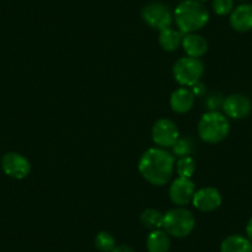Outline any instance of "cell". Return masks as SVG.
Segmentation results:
<instances>
[{
	"mask_svg": "<svg viewBox=\"0 0 252 252\" xmlns=\"http://www.w3.org/2000/svg\"><path fill=\"white\" fill-rule=\"evenodd\" d=\"M230 131V125L227 119L218 111H210L202 116L198 125V132L202 140L217 144L222 141Z\"/></svg>",
	"mask_w": 252,
	"mask_h": 252,
	"instance_id": "cell-3",
	"label": "cell"
},
{
	"mask_svg": "<svg viewBox=\"0 0 252 252\" xmlns=\"http://www.w3.org/2000/svg\"><path fill=\"white\" fill-rule=\"evenodd\" d=\"M222 103H224V100L220 98V95H212L207 101L208 108L212 111H215L219 106H222Z\"/></svg>",
	"mask_w": 252,
	"mask_h": 252,
	"instance_id": "cell-23",
	"label": "cell"
},
{
	"mask_svg": "<svg viewBox=\"0 0 252 252\" xmlns=\"http://www.w3.org/2000/svg\"><path fill=\"white\" fill-rule=\"evenodd\" d=\"M184 35L181 31L173 30L168 28L166 30H162L159 33V45L164 51H176L182 45Z\"/></svg>",
	"mask_w": 252,
	"mask_h": 252,
	"instance_id": "cell-17",
	"label": "cell"
},
{
	"mask_svg": "<svg viewBox=\"0 0 252 252\" xmlns=\"http://www.w3.org/2000/svg\"><path fill=\"white\" fill-rule=\"evenodd\" d=\"M193 205L202 212H213L221 205V195L213 187L199 189L193 195Z\"/></svg>",
	"mask_w": 252,
	"mask_h": 252,
	"instance_id": "cell-10",
	"label": "cell"
},
{
	"mask_svg": "<svg viewBox=\"0 0 252 252\" xmlns=\"http://www.w3.org/2000/svg\"><path fill=\"white\" fill-rule=\"evenodd\" d=\"M172 149H173L174 155L181 158V157H186L190 155V152L193 150V144L188 139H178L176 141V144L172 146Z\"/></svg>",
	"mask_w": 252,
	"mask_h": 252,
	"instance_id": "cell-21",
	"label": "cell"
},
{
	"mask_svg": "<svg viewBox=\"0 0 252 252\" xmlns=\"http://www.w3.org/2000/svg\"><path fill=\"white\" fill-rule=\"evenodd\" d=\"M1 167L3 171L9 177L15 179H23L30 173V162L28 158L16 152H9L1 159Z\"/></svg>",
	"mask_w": 252,
	"mask_h": 252,
	"instance_id": "cell-8",
	"label": "cell"
},
{
	"mask_svg": "<svg viewBox=\"0 0 252 252\" xmlns=\"http://www.w3.org/2000/svg\"><path fill=\"white\" fill-rule=\"evenodd\" d=\"M179 137L178 127L168 119H159L152 127V139L161 149L172 147Z\"/></svg>",
	"mask_w": 252,
	"mask_h": 252,
	"instance_id": "cell-7",
	"label": "cell"
},
{
	"mask_svg": "<svg viewBox=\"0 0 252 252\" xmlns=\"http://www.w3.org/2000/svg\"><path fill=\"white\" fill-rule=\"evenodd\" d=\"M95 246L101 252H113V250L116 247L115 239L109 232L101 231L96 235Z\"/></svg>",
	"mask_w": 252,
	"mask_h": 252,
	"instance_id": "cell-20",
	"label": "cell"
},
{
	"mask_svg": "<svg viewBox=\"0 0 252 252\" xmlns=\"http://www.w3.org/2000/svg\"><path fill=\"white\" fill-rule=\"evenodd\" d=\"M182 46L188 57L193 58L202 57L208 50V42L205 38L197 33H187L182 41Z\"/></svg>",
	"mask_w": 252,
	"mask_h": 252,
	"instance_id": "cell-14",
	"label": "cell"
},
{
	"mask_svg": "<svg viewBox=\"0 0 252 252\" xmlns=\"http://www.w3.org/2000/svg\"><path fill=\"white\" fill-rule=\"evenodd\" d=\"M204 67L199 58L183 57L176 62L173 74L176 81L184 87H192L200 81Z\"/></svg>",
	"mask_w": 252,
	"mask_h": 252,
	"instance_id": "cell-5",
	"label": "cell"
},
{
	"mask_svg": "<svg viewBox=\"0 0 252 252\" xmlns=\"http://www.w3.org/2000/svg\"><path fill=\"white\" fill-rule=\"evenodd\" d=\"M213 9L220 16H225L230 14L234 9V0H214Z\"/></svg>",
	"mask_w": 252,
	"mask_h": 252,
	"instance_id": "cell-22",
	"label": "cell"
},
{
	"mask_svg": "<svg viewBox=\"0 0 252 252\" xmlns=\"http://www.w3.org/2000/svg\"><path fill=\"white\" fill-rule=\"evenodd\" d=\"M230 25L239 32H246L252 30V5L242 4L231 11Z\"/></svg>",
	"mask_w": 252,
	"mask_h": 252,
	"instance_id": "cell-12",
	"label": "cell"
},
{
	"mask_svg": "<svg viewBox=\"0 0 252 252\" xmlns=\"http://www.w3.org/2000/svg\"><path fill=\"white\" fill-rule=\"evenodd\" d=\"M195 226V219L189 210L176 208L163 215V229L174 237L188 236Z\"/></svg>",
	"mask_w": 252,
	"mask_h": 252,
	"instance_id": "cell-4",
	"label": "cell"
},
{
	"mask_svg": "<svg viewBox=\"0 0 252 252\" xmlns=\"http://www.w3.org/2000/svg\"><path fill=\"white\" fill-rule=\"evenodd\" d=\"M194 193V183L190 181V178H183V177H178L169 188V197L177 205L188 204L193 199Z\"/></svg>",
	"mask_w": 252,
	"mask_h": 252,
	"instance_id": "cell-9",
	"label": "cell"
},
{
	"mask_svg": "<svg viewBox=\"0 0 252 252\" xmlns=\"http://www.w3.org/2000/svg\"><path fill=\"white\" fill-rule=\"evenodd\" d=\"M174 20L182 33H193L209 21V13L198 0H184L174 10Z\"/></svg>",
	"mask_w": 252,
	"mask_h": 252,
	"instance_id": "cell-2",
	"label": "cell"
},
{
	"mask_svg": "<svg viewBox=\"0 0 252 252\" xmlns=\"http://www.w3.org/2000/svg\"><path fill=\"white\" fill-rule=\"evenodd\" d=\"M141 222L147 229L158 230L163 226V214L156 209H146L141 214Z\"/></svg>",
	"mask_w": 252,
	"mask_h": 252,
	"instance_id": "cell-18",
	"label": "cell"
},
{
	"mask_svg": "<svg viewBox=\"0 0 252 252\" xmlns=\"http://www.w3.org/2000/svg\"><path fill=\"white\" fill-rule=\"evenodd\" d=\"M171 246V240L168 234L163 230H152L147 236L146 247L149 252H168Z\"/></svg>",
	"mask_w": 252,
	"mask_h": 252,
	"instance_id": "cell-15",
	"label": "cell"
},
{
	"mask_svg": "<svg viewBox=\"0 0 252 252\" xmlns=\"http://www.w3.org/2000/svg\"><path fill=\"white\" fill-rule=\"evenodd\" d=\"M198 1H200V3H204V1H207V0H198Z\"/></svg>",
	"mask_w": 252,
	"mask_h": 252,
	"instance_id": "cell-27",
	"label": "cell"
},
{
	"mask_svg": "<svg viewBox=\"0 0 252 252\" xmlns=\"http://www.w3.org/2000/svg\"><path fill=\"white\" fill-rule=\"evenodd\" d=\"M195 171V162L190 156L181 157L177 162V173L183 178H190Z\"/></svg>",
	"mask_w": 252,
	"mask_h": 252,
	"instance_id": "cell-19",
	"label": "cell"
},
{
	"mask_svg": "<svg viewBox=\"0 0 252 252\" xmlns=\"http://www.w3.org/2000/svg\"><path fill=\"white\" fill-rule=\"evenodd\" d=\"M246 234H247V239L252 242V218L249 220L246 225Z\"/></svg>",
	"mask_w": 252,
	"mask_h": 252,
	"instance_id": "cell-26",
	"label": "cell"
},
{
	"mask_svg": "<svg viewBox=\"0 0 252 252\" xmlns=\"http://www.w3.org/2000/svg\"><path fill=\"white\" fill-rule=\"evenodd\" d=\"M113 252H135L131 247L126 246V245H120V246H116L113 250Z\"/></svg>",
	"mask_w": 252,
	"mask_h": 252,
	"instance_id": "cell-25",
	"label": "cell"
},
{
	"mask_svg": "<svg viewBox=\"0 0 252 252\" xmlns=\"http://www.w3.org/2000/svg\"><path fill=\"white\" fill-rule=\"evenodd\" d=\"M252 104L247 96L241 94L229 95L222 103L225 114L232 119H244L251 113Z\"/></svg>",
	"mask_w": 252,
	"mask_h": 252,
	"instance_id": "cell-11",
	"label": "cell"
},
{
	"mask_svg": "<svg viewBox=\"0 0 252 252\" xmlns=\"http://www.w3.org/2000/svg\"><path fill=\"white\" fill-rule=\"evenodd\" d=\"M194 94L186 87L174 91L171 95V106L176 113H187L193 108L194 104Z\"/></svg>",
	"mask_w": 252,
	"mask_h": 252,
	"instance_id": "cell-13",
	"label": "cell"
},
{
	"mask_svg": "<svg viewBox=\"0 0 252 252\" xmlns=\"http://www.w3.org/2000/svg\"><path fill=\"white\" fill-rule=\"evenodd\" d=\"M173 169L174 157L161 147L147 150L139 162L140 173L155 186L166 184L171 179Z\"/></svg>",
	"mask_w": 252,
	"mask_h": 252,
	"instance_id": "cell-1",
	"label": "cell"
},
{
	"mask_svg": "<svg viewBox=\"0 0 252 252\" xmlns=\"http://www.w3.org/2000/svg\"><path fill=\"white\" fill-rule=\"evenodd\" d=\"M190 91H192V93L194 94V96H202L203 94L205 93V87L204 84L199 81L190 87Z\"/></svg>",
	"mask_w": 252,
	"mask_h": 252,
	"instance_id": "cell-24",
	"label": "cell"
},
{
	"mask_svg": "<svg viewBox=\"0 0 252 252\" xmlns=\"http://www.w3.org/2000/svg\"><path fill=\"white\" fill-rule=\"evenodd\" d=\"M221 252H252V242L241 235L227 236L220 246Z\"/></svg>",
	"mask_w": 252,
	"mask_h": 252,
	"instance_id": "cell-16",
	"label": "cell"
},
{
	"mask_svg": "<svg viewBox=\"0 0 252 252\" xmlns=\"http://www.w3.org/2000/svg\"><path fill=\"white\" fill-rule=\"evenodd\" d=\"M142 19L151 28L162 31L171 28L172 13L166 4L161 1H152L142 9Z\"/></svg>",
	"mask_w": 252,
	"mask_h": 252,
	"instance_id": "cell-6",
	"label": "cell"
}]
</instances>
